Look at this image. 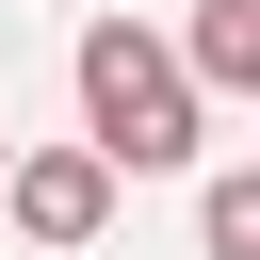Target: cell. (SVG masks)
Wrapping results in <instances>:
<instances>
[{
    "mask_svg": "<svg viewBox=\"0 0 260 260\" xmlns=\"http://www.w3.org/2000/svg\"><path fill=\"white\" fill-rule=\"evenodd\" d=\"M195 244H211V260H260V162L195 179Z\"/></svg>",
    "mask_w": 260,
    "mask_h": 260,
    "instance_id": "277c9868",
    "label": "cell"
},
{
    "mask_svg": "<svg viewBox=\"0 0 260 260\" xmlns=\"http://www.w3.org/2000/svg\"><path fill=\"white\" fill-rule=\"evenodd\" d=\"M0 211H16V244H49V260H81V244L114 228V162H98V146H16V179H0Z\"/></svg>",
    "mask_w": 260,
    "mask_h": 260,
    "instance_id": "7a4b0ae2",
    "label": "cell"
},
{
    "mask_svg": "<svg viewBox=\"0 0 260 260\" xmlns=\"http://www.w3.org/2000/svg\"><path fill=\"white\" fill-rule=\"evenodd\" d=\"M0 179H16V146H0Z\"/></svg>",
    "mask_w": 260,
    "mask_h": 260,
    "instance_id": "5b68a950",
    "label": "cell"
},
{
    "mask_svg": "<svg viewBox=\"0 0 260 260\" xmlns=\"http://www.w3.org/2000/svg\"><path fill=\"white\" fill-rule=\"evenodd\" d=\"M179 65H195V98H260V0H195Z\"/></svg>",
    "mask_w": 260,
    "mask_h": 260,
    "instance_id": "3957f363",
    "label": "cell"
},
{
    "mask_svg": "<svg viewBox=\"0 0 260 260\" xmlns=\"http://www.w3.org/2000/svg\"><path fill=\"white\" fill-rule=\"evenodd\" d=\"M65 81H81V146L114 162V179H179L195 162V65H179V32H146V16H98L81 49H65Z\"/></svg>",
    "mask_w": 260,
    "mask_h": 260,
    "instance_id": "6da1fadb",
    "label": "cell"
}]
</instances>
